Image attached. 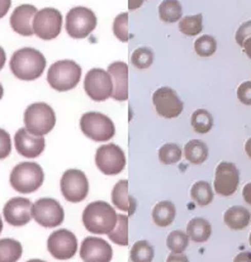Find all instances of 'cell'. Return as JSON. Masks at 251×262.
I'll list each match as a JSON object with an SVG mask.
<instances>
[{
	"instance_id": "277c9868",
	"label": "cell",
	"mask_w": 251,
	"mask_h": 262,
	"mask_svg": "<svg viewBox=\"0 0 251 262\" xmlns=\"http://www.w3.org/2000/svg\"><path fill=\"white\" fill-rule=\"evenodd\" d=\"M81 77V68L71 60L56 61L50 66L47 81L56 92H69L79 84Z\"/></svg>"
},
{
	"instance_id": "5b68a950",
	"label": "cell",
	"mask_w": 251,
	"mask_h": 262,
	"mask_svg": "<svg viewBox=\"0 0 251 262\" xmlns=\"http://www.w3.org/2000/svg\"><path fill=\"white\" fill-rule=\"evenodd\" d=\"M56 116L53 109L46 103H33L25 112L26 129L31 135L44 137L55 128Z\"/></svg>"
},
{
	"instance_id": "484cf974",
	"label": "cell",
	"mask_w": 251,
	"mask_h": 262,
	"mask_svg": "<svg viewBox=\"0 0 251 262\" xmlns=\"http://www.w3.org/2000/svg\"><path fill=\"white\" fill-rule=\"evenodd\" d=\"M160 19L165 23H175L181 19L183 8L179 0H162L159 5Z\"/></svg>"
},
{
	"instance_id": "8d00e7d4",
	"label": "cell",
	"mask_w": 251,
	"mask_h": 262,
	"mask_svg": "<svg viewBox=\"0 0 251 262\" xmlns=\"http://www.w3.org/2000/svg\"><path fill=\"white\" fill-rule=\"evenodd\" d=\"M113 33L121 42H128L130 34H128V14L121 13L116 17L113 22Z\"/></svg>"
},
{
	"instance_id": "5bb4252c",
	"label": "cell",
	"mask_w": 251,
	"mask_h": 262,
	"mask_svg": "<svg viewBox=\"0 0 251 262\" xmlns=\"http://www.w3.org/2000/svg\"><path fill=\"white\" fill-rule=\"evenodd\" d=\"M47 250L57 260H69L75 256L77 238L68 229H58L50 234L47 239Z\"/></svg>"
},
{
	"instance_id": "c3c4849f",
	"label": "cell",
	"mask_w": 251,
	"mask_h": 262,
	"mask_svg": "<svg viewBox=\"0 0 251 262\" xmlns=\"http://www.w3.org/2000/svg\"><path fill=\"white\" fill-rule=\"evenodd\" d=\"M245 152H246L247 156L251 159V137L246 141V143H245Z\"/></svg>"
},
{
	"instance_id": "4dcf8cb0",
	"label": "cell",
	"mask_w": 251,
	"mask_h": 262,
	"mask_svg": "<svg viewBox=\"0 0 251 262\" xmlns=\"http://www.w3.org/2000/svg\"><path fill=\"white\" fill-rule=\"evenodd\" d=\"M108 238L119 246L128 245V216L124 214H118L117 224L111 233L107 234Z\"/></svg>"
},
{
	"instance_id": "2e32d148",
	"label": "cell",
	"mask_w": 251,
	"mask_h": 262,
	"mask_svg": "<svg viewBox=\"0 0 251 262\" xmlns=\"http://www.w3.org/2000/svg\"><path fill=\"white\" fill-rule=\"evenodd\" d=\"M113 250L111 245L98 237H87L80 247V257L84 262H111Z\"/></svg>"
},
{
	"instance_id": "d590c367",
	"label": "cell",
	"mask_w": 251,
	"mask_h": 262,
	"mask_svg": "<svg viewBox=\"0 0 251 262\" xmlns=\"http://www.w3.org/2000/svg\"><path fill=\"white\" fill-rule=\"evenodd\" d=\"M181 148L175 143H166L159 149V160L164 165H174L180 161Z\"/></svg>"
},
{
	"instance_id": "4316f807",
	"label": "cell",
	"mask_w": 251,
	"mask_h": 262,
	"mask_svg": "<svg viewBox=\"0 0 251 262\" xmlns=\"http://www.w3.org/2000/svg\"><path fill=\"white\" fill-rule=\"evenodd\" d=\"M23 248L18 241L0 239V262H17L22 257Z\"/></svg>"
},
{
	"instance_id": "9c48e42d",
	"label": "cell",
	"mask_w": 251,
	"mask_h": 262,
	"mask_svg": "<svg viewBox=\"0 0 251 262\" xmlns=\"http://www.w3.org/2000/svg\"><path fill=\"white\" fill-rule=\"evenodd\" d=\"M123 149L114 143L103 144L95 152V165L104 175H118L126 167Z\"/></svg>"
},
{
	"instance_id": "ba28073f",
	"label": "cell",
	"mask_w": 251,
	"mask_h": 262,
	"mask_svg": "<svg viewBox=\"0 0 251 262\" xmlns=\"http://www.w3.org/2000/svg\"><path fill=\"white\" fill-rule=\"evenodd\" d=\"M32 28L38 38L51 41L60 34L62 28V14L55 8H44L34 15Z\"/></svg>"
},
{
	"instance_id": "bcb514c9",
	"label": "cell",
	"mask_w": 251,
	"mask_h": 262,
	"mask_svg": "<svg viewBox=\"0 0 251 262\" xmlns=\"http://www.w3.org/2000/svg\"><path fill=\"white\" fill-rule=\"evenodd\" d=\"M242 48H244V51H245V53L247 55V57H249L251 60V37H250V38H247L246 41H245V43H244V46H242Z\"/></svg>"
},
{
	"instance_id": "d6a6232c",
	"label": "cell",
	"mask_w": 251,
	"mask_h": 262,
	"mask_svg": "<svg viewBox=\"0 0 251 262\" xmlns=\"http://www.w3.org/2000/svg\"><path fill=\"white\" fill-rule=\"evenodd\" d=\"M131 62L140 70H146L154 62V52L149 47H138L131 56Z\"/></svg>"
},
{
	"instance_id": "d4e9b609",
	"label": "cell",
	"mask_w": 251,
	"mask_h": 262,
	"mask_svg": "<svg viewBox=\"0 0 251 262\" xmlns=\"http://www.w3.org/2000/svg\"><path fill=\"white\" fill-rule=\"evenodd\" d=\"M184 156L191 164L201 165L208 159V147L201 140H191L184 147Z\"/></svg>"
},
{
	"instance_id": "681fc988",
	"label": "cell",
	"mask_w": 251,
	"mask_h": 262,
	"mask_svg": "<svg viewBox=\"0 0 251 262\" xmlns=\"http://www.w3.org/2000/svg\"><path fill=\"white\" fill-rule=\"evenodd\" d=\"M3 94H4V89H3V85L0 84V100H2V98H3Z\"/></svg>"
},
{
	"instance_id": "8992f818",
	"label": "cell",
	"mask_w": 251,
	"mask_h": 262,
	"mask_svg": "<svg viewBox=\"0 0 251 262\" xmlns=\"http://www.w3.org/2000/svg\"><path fill=\"white\" fill-rule=\"evenodd\" d=\"M80 129L94 142H108L116 135L114 123L106 114L88 112L80 118Z\"/></svg>"
},
{
	"instance_id": "83f0119b",
	"label": "cell",
	"mask_w": 251,
	"mask_h": 262,
	"mask_svg": "<svg viewBox=\"0 0 251 262\" xmlns=\"http://www.w3.org/2000/svg\"><path fill=\"white\" fill-rule=\"evenodd\" d=\"M213 195L215 194H213L212 186L207 181H198L191 189L192 199L201 207L211 204L213 200Z\"/></svg>"
},
{
	"instance_id": "44dd1931",
	"label": "cell",
	"mask_w": 251,
	"mask_h": 262,
	"mask_svg": "<svg viewBox=\"0 0 251 262\" xmlns=\"http://www.w3.org/2000/svg\"><path fill=\"white\" fill-rule=\"evenodd\" d=\"M112 203L117 209L122 212H127L128 214L132 215L136 209V202L132 196L128 195V181L119 180L114 185L113 191H112Z\"/></svg>"
},
{
	"instance_id": "6da1fadb",
	"label": "cell",
	"mask_w": 251,
	"mask_h": 262,
	"mask_svg": "<svg viewBox=\"0 0 251 262\" xmlns=\"http://www.w3.org/2000/svg\"><path fill=\"white\" fill-rule=\"evenodd\" d=\"M46 69V58L31 47L20 48L13 53L10 58V70L17 79L23 81H33L44 74Z\"/></svg>"
},
{
	"instance_id": "603a6c76",
	"label": "cell",
	"mask_w": 251,
	"mask_h": 262,
	"mask_svg": "<svg viewBox=\"0 0 251 262\" xmlns=\"http://www.w3.org/2000/svg\"><path fill=\"white\" fill-rule=\"evenodd\" d=\"M186 234L196 243L207 242L212 234V227L207 219L193 218L186 227Z\"/></svg>"
},
{
	"instance_id": "816d5d0a",
	"label": "cell",
	"mask_w": 251,
	"mask_h": 262,
	"mask_svg": "<svg viewBox=\"0 0 251 262\" xmlns=\"http://www.w3.org/2000/svg\"><path fill=\"white\" fill-rule=\"evenodd\" d=\"M3 231V221H2V216H0V233Z\"/></svg>"
},
{
	"instance_id": "7bdbcfd3",
	"label": "cell",
	"mask_w": 251,
	"mask_h": 262,
	"mask_svg": "<svg viewBox=\"0 0 251 262\" xmlns=\"http://www.w3.org/2000/svg\"><path fill=\"white\" fill-rule=\"evenodd\" d=\"M234 262H251V252H241L234 258Z\"/></svg>"
},
{
	"instance_id": "cb8c5ba5",
	"label": "cell",
	"mask_w": 251,
	"mask_h": 262,
	"mask_svg": "<svg viewBox=\"0 0 251 262\" xmlns=\"http://www.w3.org/2000/svg\"><path fill=\"white\" fill-rule=\"evenodd\" d=\"M176 215L175 205L172 202H160L152 209V221L159 227H169Z\"/></svg>"
},
{
	"instance_id": "7c38bea8",
	"label": "cell",
	"mask_w": 251,
	"mask_h": 262,
	"mask_svg": "<svg viewBox=\"0 0 251 262\" xmlns=\"http://www.w3.org/2000/svg\"><path fill=\"white\" fill-rule=\"evenodd\" d=\"M84 90L94 101H104L112 98L113 81L109 72L101 69H92L88 71L84 79Z\"/></svg>"
},
{
	"instance_id": "8fae6325",
	"label": "cell",
	"mask_w": 251,
	"mask_h": 262,
	"mask_svg": "<svg viewBox=\"0 0 251 262\" xmlns=\"http://www.w3.org/2000/svg\"><path fill=\"white\" fill-rule=\"evenodd\" d=\"M32 218L42 227L53 228L60 226L65 219V212L57 200L42 198L32 204Z\"/></svg>"
},
{
	"instance_id": "ab89813d",
	"label": "cell",
	"mask_w": 251,
	"mask_h": 262,
	"mask_svg": "<svg viewBox=\"0 0 251 262\" xmlns=\"http://www.w3.org/2000/svg\"><path fill=\"white\" fill-rule=\"evenodd\" d=\"M251 37V20L242 23L236 32V42L239 46H244L245 41Z\"/></svg>"
},
{
	"instance_id": "f1b7e54d",
	"label": "cell",
	"mask_w": 251,
	"mask_h": 262,
	"mask_svg": "<svg viewBox=\"0 0 251 262\" xmlns=\"http://www.w3.org/2000/svg\"><path fill=\"white\" fill-rule=\"evenodd\" d=\"M192 127L197 133H208L213 127V117L205 109H197L193 114H192Z\"/></svg>"
},
{
	"instance_id": "ffe728a7",
	"label": "cell",
	"mask_w": 251,
	"mask_h": 262,
	"mask_svg": "<svg viewBox=\"0 0 251 262\" xmlns=\"http://www.w3.org/2000/svg\"><path fill=\"white\" fill-rule=\"evenodd\" d=\"M109 75L113 81L112 98L116 101H126L128 99V66L122 61H116L108 66Z\"/></svg>"
},
{
	"instance_id": "74e56055",
	"label": "cell",
	"mask_w": 251,
	"mask_h": 262,
	"mask_svg": "<svg viewBox=\"0 0 251 262\" xmlns=\"http://www.w3.org/2000/svg\"><path fill=\"white\" fill-rule=\"evenodd\" d=\"M12 152V140L9 133L0 128V160L7 159Z\"/></svg>"
},
{
	"instance_id": "f5cc1de1",
	"label": "cell",
	"mask_w": 251,
	"mask_h": 262,
	"mask_svg": "<svg viewBox=\"0 0 251 262\" xmlns=\"http://www.w3.org/2000/svg\"><path fill=\"white\" fill-rule=\"evenodd\" d=\"M249 241H250V246H251V233H250V237H249Z\"/></svg>"
},
{
	"instance_id": "e575fe53",
	"label": "cell",
	"mask_w": 251,
	"mask_h": 262,
	"mask_svg": "<svg viewBox=\"0 0 251 262\" xmlns=\"http://www.w3.org/2000/svg\"><path fill=\"white\" fill-rule=\"evenodd\" d=\"M194 51L201 57H210V56L215 55V52L217 51V41L215 39V37L204 34L194 42Z\"/></svg>"
},
{
	"instance_id": "1f68e13d",
	"label": "cell",
	"mask_w": 251,
	"mask_h": 262,
	"mask_svg": "<svg viewBox=\"0 0 251 262\" xmlns=\"http://www.w3.org/2000/svg\"><path fill=\"white\" fill-rule=\"evenodd\" d=\"M179 29L183 34L189 37H194L199 34L203 29V17L202 14L188 15L179 20Z\"/></svg>"
},
{
	"instance_id": "f35d334b",
	"label": "cell",
	"mask_w": 251,
	"mask_h": 262,
	"mask_svg": "<svg viewBox=\"0 0 251 262\" xmlns=\"http://www.w3.org/2000/svg\"><path fill=\"white\" fill-rule=\"evenodd\" d=\"M237 98L245 105H251V81H244L237 88Z\"/></svg>"
},
{
	"instance_id": "30bf717a",
	"label": "cell",
	"mask_w": 251,
	"mask_h": 262,
	"mask_svg": "<svg viewBox=\"0 0 251 262\" xmlns=\"http://www.w3.org/2000/svg\"><path fill=\"white\" fill-rule=\"evenodd\" d=\"M61 192L70 203H80L85 200L89 192V181L82 171L70 168L61 176Z\"/></svg>"
},
{
	"instance_id": "f907efd6",
	"label": "cell",
	"mask_w": 251,
	"mask_h": 262,
	"mask_svg": "<svg viewBox=\"0 0 251 262\" xmlns=\"http://www.w3.org/2000/svg\"><path fill=\"white\" fill-rule=\"evenodd\" d=\"M27 262H46V261H42V260H38V258H34V260H29Z\"/></svg>"
},
{
	"instance_id": "ac0fdd59",
	"label": "cell",
	"mask_w": 251,
	"mask_h": 262,
	"mask_svg": "<svg viewBox=\"0 0 251 262\" xmlns=\"http://www.w3.org/2000/svg\"><path fill=\"white\" fill-rule=\"evenodd\" d=\"M14 144L15 149L20 156H25L27 159H34L45 151L46 141L44 137L31 135L26 128H20L14 136Z\"/></svg>"
},
{
	"instance_id": "52a82bcc",
	"label": "cell",
	"mask_w": 251,
	"mask_h": 262,
	"mask_svg": "<svg viewBox=\"0 0 251 262\" xmlns=\"http://www.w3.org/2000/svg\"><path fill=\"white\" fill-rule=\"evenodd\" d=\"M65 20L66 32L75 39L87 38L97 27L94 12L85 7H75L69 10Z\"/></svg>"
},
{
	"instance_id": "9a60e30c",
	"label": "cell",
	"mask_w": 251,
	"mask_h": 262,
	"mask_svg": "<svg viewBox=\"0 0 251 262\" xmlns=\"http://www.w3.org/2000/svg\"><path fill=\"white\" fill-rule=\"evenodd\" d=\"M240 184V172L236 165L223 161L216 168L215 191L222 196H231L236 192Z\"/></svg>"
},
{
	"instance_id": "4fadbf2b",
	"label": "cell",
	"mask_w": 251,
	"mask_h": 262,
	"mask_svg": "<svg viewBox=\"0 0 251 262\" xmlns=\"http://www.w3.org/2000/svg\"><path fill=\"white\" fill-rule=\"evenodd\" d=\"M152 104H154L156 113L160 117L166 119L176 118L181 114L184 104L179 95L169 86L159 88L152 95Z\"/></svg>"
},
{
	"instance_id": "7a4b0ae2",
	"label": "cell",
	"mask_w": 251,
	"mask_h": 262,
	"mask_svg": "<svg viewBox=\"0 0 251 262\" xmlns=\"http://www.w3.org/2000/svg\"><path fill=\"white\" fill-rule=\"evenodd\" d=\"M118 214L114 208L106 202H93L82 212L85 228L94 234H108L114 229Z\"/></svg>"
},
{
	"instance_id": "836d02e7",
	"label": "cell",
	"mask_w": 251,
	"mask_h": 262,
	"mask_svg": "<svg viewBox=\"0 0 251 262\" xmlns=\"http://www.w3.org/2000/svg\"><path fill=\"white\" fill-rule=\"evenodd\" d=\"M166 245L173 253H183L189 246V236L183 231H173L168 236Z\"/></svg>"
},
{
	"instance_id": "f6af8a7d",
	"label": "cell",
	"mask_w": 251,
	"mask_h": 262,
	"mask_svg": "<svg viewBox=\"0 0 251 262\" xmlns=\"http://www.w3.org/2000/svg\"><path fill=\"white\" fill-rule=\"evenodd\" d=\"M145 2L146 0H128V9L130 10L138 9V8H140Z\"/></svg>"
},
{
	"instance_id": "f546056e",
	"label": "cell",
	"mask_w": 251,
	"mask_h": 262,
	"mask_svg": "<svg viewBox=\"0 0 251 262\" xmlns=\"http://www.w3.org/2000/svg\"><path fill=\"white\" fill-rule=\"evenodd\" d=\"M155 250L148 241H138L131 248V261L132 262H151L154 260Z\"/></svg>"
},
{
	"instance_id": "60d3db41",
	"label": "cell",
	"mask_w": 251,
	"mask_h": 262,
	"mask_svg": "<svg viewBox=\"0 0 251 262\" xmlns=\"http://www.w3.org/2000/svg\"><path fill=\"white\" fill-rule=\"evenodd\" d=\"M12 5V0H0V19L5 17Z\"/></svg>"
},
{
	"instance_id": "b9f144b4",
	"label": "cell",
	"mask_w": 251,
	"mask_h": 262,
	"mask_svg": "<svg viewBox=\"0 0 251 262\" xmlns=\"http://www.w3.org/2000/svg\"><path fill=\"white\" fill-rule=\"evenodd\" d=\"M166 262H189V260L185 255H183V253H172V255H169V257H168Z\"/></svg>"
},
{
	"instance_id": "3957f363",
	"label": "cell",
	"mask_w": 251,
	"mask_h": 262,
	"mask_svg": "<svg viewBox=\"0 0 251 262\" xmlns=\"http://www.w3.org/2000/svg\"><path fill=\"white\" fill-rule=\"evenodd\" d=\"M10 185L20 194L38 190L45 181V172L36 162H20L10 172Z\"/></svg>"
},
{
	"instance_id": "ee69618b",
	"label": "cell",
	"mask_w": 251,
	"mask_h": 262,
	"mask_svg": "<svg viewBox=\"0 0 251 262\" xmlns=\"http://www.w3.org/2000/svg\"><path fill=\"white\" fill-rule=\"evenodd\" d=\"M242 196L247 204L251 205V183H247L242 189Z\"/></svg>"
},
{
	"instance_id": "d6986e66",
	"label": "cell",
	"mask_w": 251,
	"mask_h": 262,
	"mask_svg": "<svg viewBox=\"0 0 251 262\" xmlns=\"http://www.w3.org/2000/svg\"><path fill=\"white\" fill-rule=\"evenodd\" d=\"M37 12H38L37 8L31 4H23L15 8L14 12L10 15V27L13 28V31L26 37L34 34L32 23H33V18Z\"/></svg>"
},
{
	"instance_id": "e0dca14e",
	"label": "cell",
	"mask_w": 251,
	"mask_h": 262,
	"mask_svg": "<svg viewBox=\"0 0 251 262\" xmlns=\"http://www.w3.org/2000/svg\"><path fill=\"white\" fill-rule=\"evenodd\" d=\"M4 219L14 227H22L32 219V203L26 198H13L4 205Z\"/></svg>"
},
{
	"instance_id": "7402d4cb",
	"label": "cell",
	"mask_w": 251,
	"mask_h": 262,
	"mask_svg": "<svg viewBox=\"0 0 251 262\" xmlns=\"http://www.w3.org/2000/svg\"><path fill=\"white\" fill-rule=\"evenodd\" d=\"M223 221L228 228L234 231L245 229L251 223V213L242 205H234L223 214Z\"/></svg>"
},
{
	"instance_id": "7dc6e473",
	"label": "cell",
	"mask_w": 251,
	"mask_h": 262,
	"mask_svg": "<svg viewBox=\"0 0 251 262\" xmlns=\"http://www.w3.org/2000/svg\"><path fill=\"white\" fill-rule=\"evenodd\" d=\"M5 61H7V55H5V51L0 47V70L4 68Z\"/></svg>"
}]
</instances>
